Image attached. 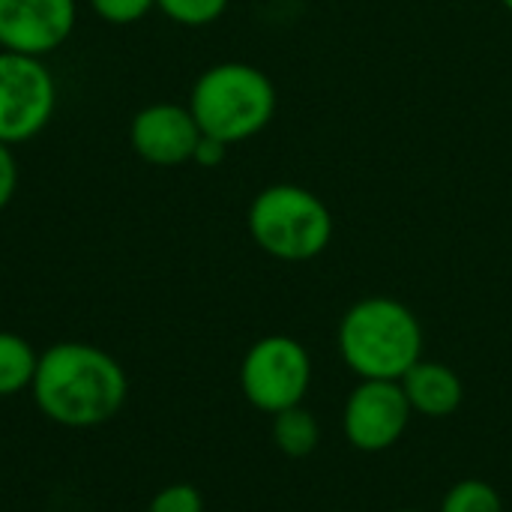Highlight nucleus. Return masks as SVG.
I'll use <instances>...</instances> for the list:
<instances>
[{"mask_svg": "<svg viewBox=\"0 0 512 512\" xmlns=\"http://www.w3.org/2000/svg\"><path fill=\"white\" fill-rule=\"evenodd\" d=\"M246 225L252 240L279 261H312L333 240L330 207L297 183L261 189L249 204Z\"/></svg>", "mask_w": 512, "mask_h": 512, "instance_id": "nucleus-4", "label": "nucleus"}, {"mask_svg": "<svg viewBox=\"0 0 512 512\" xmlns=\"http://www.w3.org/2000/svg\"><path fill=\"white\" fill-rule=\"evenodd\" d=\"M339 351L363 381H402L420 360L423 330L405 303L366 297L345 312L339 324Z\"/></svg>", "mask_w": 512, "mask_h": 512, "instance_id": "nucleus-2", "label": "nucleus"}, {"mask_svg": "<svg viewBox=\"0 0 512 512\" xmlns=\"http://www.w3.org/2000/svg\"><path fill=\"white\" fill-rule=\"evenodd\" d=\"M441 512H504V504L489 483L462 480L447 492Z\"/></svg>", "mask_w": 512, "mask_h": 512, "instance_id": "nucleus-13", "label": "nucleus"}, {"mask_svg": "<svg viewBox=\"0 0 512 512\" xmlns=\"http://www.w3.org/2000/svg\"><path fill=\"white\" fill-rule=\"evenodd\" d=\"M273 417H276L273 420V441L285 456L303 459V456L315 453V447L321 441V429L306 408L294 405V408H285Z\"/></svg>", "mask_w": 512, "mask_h": 512, "instance_id": "nucleus-11", "label": "nucleus"}, {"mask_svg": "<svg viewBox=\"0 0 512 512\" xmlns=\"http://www.w3.org/2000/svg\"><path fill=\"white\" fill-rule=\"evenodd\" d=\"M312 381V360L306 348L291 336H264L249 348L240 366V384L246 399L267 411L279 414L300 405Z\"/></svg>", "mask_w": 512, "mask_h": 512, "instance_id": "nucleus-6", "label": "nucleus"}, {"mask_svg": "<svg viewBox=\"0 0 512 512\" xmlns=\"http://www.w3.org/2000/svg\"><path fill=\"white\" fill-rule=\"evenodd\" d=\"M411 417L399 381H363L345 405V435L363 453L390 450Z\"/></svg>", "mask_w": 512, "mask_h": 512, "instance_id": "nucleus-9", "label": "nucleus"}, {"mask_svg": "<svg viewBox=\"0 0 512 512\" xmlns=\"http://www.w3.org/2000/svg\"><path fill=\"white\" fill-rule=\"evenodd\" d=\"M36 405L60 426L90 429L108 423L126 402V375L102 348L60 342L39 357L33 375Z\"/></svg>", "mask_w": 512, "mask_h": 512, "instance_id": "nucleus-1", "label": "nucleus"}, {"mask_svg": "<svg viewBox=\"0 0 512 512\" xmlns=\"http://www.w3.org/2000/svg\"><path fill=\"white\" fill-rule=\"evenodd\" d=\"M231 0H156V9H162L165 18L183 27H207L225 15Z\"/></svg>", "mask_w": 512, "mask_h": 512, "instance_id": "nucleus-14", "label": "nucleus"}, {"mask_svg": "<svg viewBox=\"0 0 512 512\" xmlns=\"http://www.w3.org/2000/svg\"><path fill=\"white\" fill-rule=\"evenodd\" d=\"M204 510V501L198 495L195 486H186V483H177V486H168L162 489L153 501H150V510L147 512H201Z\"/></svg>", "mask_w": 512, "mask_h": 512, "instance_id": "nucleus-16", "label": "nucleus"}, {"mask_svg": "<svg viewBox=\"0 0 512 512\" xmlns=\"http://www.w3.org/2000/svg\"><path fill=\"white\" fill-rule=\"evenodd\" d=\"M399 512H414V510H399Z\"/></svg>", "mask_w": 512, "mask_h": 512, "instance_id": "nucleus-20", "label": "nucleus"}, {"mask_svg": "<svg viewBox=\"0 0 512 512\" xmlns=\"http://www.w3.org/2000/svg\"><path fill=\"white\" fill-rule=\"evenodd\" d=\"M201 126L189 105L153 102L144 105L129 123V147L138 159L156 168H177L192 162L201 141Z\"/></svg>", "mask_w": 512, "mask_h": 512, "instance_id": "nucleus-8", "label": "nucleus"}, {"mask_svg": "<svg viewBox=\"0 0 512 512\" xmlns=\"http://www.w3.org/2000/svg\"><path fill=\"white\" fill-rule=\"evenodd\" d=\"M501 3H504V6H507V9L512 12V0H501Z\"/></svg>", "mask_w": 512, "mask_h": 512, "instance_id": "nucleus-19", "label": "nucleus"}, {"mask_svg": "<svg viewBox=\"0 0 512 512\" xmlns=\"http://www.w3.org/2000/svg\"><path fill=\"white\" fill-rule=\"evenodd\" d=\"M78 21V0H0V48L48 57L63 48Z\"/></svg>", "mask_w": 512, "mask_h": 512, "instance_id": "nucleus-7", "label": "nucleus"}, {"mask_svg": "<svg viewBox=\"0 0 512 512\" xmlns=\"http://www.w3.org/2000/svg\"><path fill=\"white\" fill-rule=\"evenodd\" d=\"M39 357L30 342L15 333H0V396H12L33 384Z\"/></svg>", "mask_w": 512, "mask_h": 512, "instance_id": "nucleus-12", "label": "nucleus"}, {"mask_svg": "<svg viewBox=\"0 0 512 512\" xmlns=\"http://www.w3.org/2000/svg\"><path fill=\"white\" fill-rule=\"evenodd\" d=\"M189 111L204 135L231 147L270 126L276 114V87L258 66L225 60L207 66L195 78Z\"/></svg>", "mask_w": 512, "mask_h": 512, "instance_id": "nucleus-3", "label": "nucleus"}, {"mask_svg": "<svg viewBox=\"0 0 512 512\" xmlns=\"http://www.w3.org/2000/svg\"><path fill=\"white\" fill-rule=\"evenodd\" d=\"M54 108L57 81L45 60L0 48V141L15 147L36 138Z\"/></svg>", "mask_w": 512, "mask_h": 512, "instance_id": "nucleus-5", "label": "nucleus"}, {"mask_svg": "<svg viewBox=\"0 0 512 512\" xmlns=\"http://www.w3.org/2000/svg\"><path fill=\"white\" fill-rule=\"evenodd\" d=\"M399 384L408 396L411 411H417L423 417H450L462 405V396H465L459 375L444 363L417 360L402 375Z\"/></svg>", "mask_w": 512, "mask_h": 512, "instance_id": "nucleus-10", "label": "nucleus"}, {"mask_svg": "<svg viewBox=\"0 0 512 512\" xmlns=\"http://www.w3.org/2000/svg\"><path fill=\"white\" fill-rule=\"evenodd\" d=\"M18 189V162L9 144L0 141V210L9 207V201L15 198Z\"/></svg>", "mask_w": 512, "mask_h": 512, "instance_id": "nucleus-17", "label": "nucleus"}, {"mask_svg": "<svg viewBox=\"0 0 512 512\" xmlns=\"http://www.w3.org/2000/svg\"><path fill=\"white\" fill-rule=\"evenodd\" d=\"M90 6L108 24H135L156 9V0H90Z\"/></svg>", "mask_w": 512, "mask_h": 512, "instance_id": "nucleus-15", "label": "nucleus"}, {"mask_svg": "<svg viewBox=\"0 0 512 512\" xmlns=\"http://www.w3.org/2000/svg\"><path fill=\"white\" fill-rule=\"evenodd\" d=\"M225 156H228V144H222V141H216V138H210V135H201L192 162L201 165V168H216V165L225 162Z\"/></svg>", "mask_w": 512, "mask_h": 512, "instance_id": "nucleus-18", "label": "nucleus"}]
</instances>
